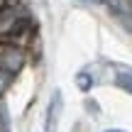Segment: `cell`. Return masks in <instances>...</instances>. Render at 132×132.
I'll list each match as a JSON object with an SVG mask.
<instances>
[{"label": "cell", "mask_w": 132, "mask_h": 132, "mask_svg": "<svg viewBox=\"0 0 132 132\" xmlns=\"http://www.w3.org/2000/svg\"><path fill=\"white\" fill-rule=\"evenodd\" d=\"M61 113H64V95L61 90H54L47 105V118H44V132H56L59 122H61Z\"/></svg>", "instance_id": "cell-1"}, {"label": "cell", "mask_w": 132, "mask_h": 132, "mask_svg": "<svg viewBox=\"0 0 132 132\" xmlns=\"http://www.w3.org/2000/svg\"><path fill=\"white\" fill-rule=\"evenodd\" d=\"M24 64V56L17 47H0V69L7 73H17Z\"/></svg>", "instance_id": "cell-2"}, {"label": "cell", "mask_w": 132, "mask_h": 132, "mask_svg": "<svg viewBox=\"0 0 132 132\" xmlns=\"http://www.w3.org/2000/svg\"><path fill=\"white\" fill-rule=\"evenodd\" d=\"M20 27V12L15 7H0V37L15 34Z\"/></svg>", "instance_id": "cell-3"}, {"label": "cell", "mask_w": 132, "mask_h": 132, "mask_svg": "<svg viewBox=\"0 0 132 132\" xmlns=\"http://www.w3.org/2000/svg\"><path fill=\"white\" fill-rule=\"evenodd\" d=\"M115 86L132 95V69L130 66H115Z\"/></svg>", "instance_id": "cell-4"}, {"label": "cell", "mask_w": 132, "mask_h": 132, "mask_svg": "<svg viewBox=\"0 0 132 132\" xmlns=\"http://www.w3.org/2000/svg\"><path fill=\"white\" fill-rule=\"evenodd\" d=\"M76 86H78L83 93H88L90 86H93V78H90V73H86V71H81L78 76H76Z\"/></svg>", "instance_id": "cell-5"}, {"label": "cell", "mask_w": 132, "mask_h": 132, "mask_svg": "<svg viewBox=\"0 0 132 132\" xmlns=\"http://www.w3.org/2000/svg\"><path fill=\"white\" fill-rule=\"evenodd\" d=\"M10 130V118H7V105L0 103V132Z\"/></svg>", "instance_id": "cell-6"}, {"label": "cell", "mask_w": 132, "mask_h": 132, "mask_svg": "<svg viewBox=\"0 0 132 132\" xmlns=\"http://www.w3.org/2000/svg\"><path fill=\"white\" fill-rule=\"evenodd\" d=\"M10 81H12V73H7V71L0 69V95L5 93V88L10 86Z\"/></svg>", "instance_id": "cell-7"}, {"label": "cell", "mask_w": 132, "mask_h": 132, "mask_svg": "<svg viewBox=\"0 0 132 132\" xmlns=\"http://www.w3.org/2000/svg\"><path fill=\"white\" fill-rule=\"evenodd\" d=\"M105 132H125V130H105Z\"/></svg>", "instance_id": "cell-8"}, {"label": "cell", "mask_w": 132, "mask_h": 132, "mask_svg": "<svg viewBox=\"0 0 132 132\" xmlns=\"http://www.w3.org/2000/svg\"><path fill=\"white\" fill-rule=\"evenodd\" d=\"M0 3H3V0H0Z\"/></svg>", "instance_id": "cell-9"}]
</instances>
